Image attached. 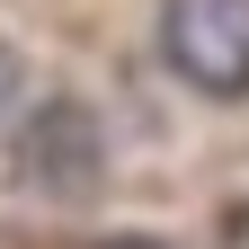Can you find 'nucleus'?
<instances>
[{
	"mask_svg": "<svg viewBox=\"0 0 249 249\" xmlns=\"http://www.w3.org/2000/svg\"><path fill=\"white\" fill-rule=\"evenodd\" d=\"M160 53L205 98H249V0H169Z\"/></svg>",
	"mask_w": 249,
	"mask_h": 249,
	"instance_id": "obj_1",
	"label": "nucleus"
},
{
	"mask_svg": "<svg viewBox=\"0 0 249 249\" xmlns=\"http://www.w3.org/2000/svg\"><path fill=\"white\" fill-rule=\"evenodd\" d=\"M27 178H45V187H62V196H80V187L89 178H98V124H89L80 107H53V116H36V124H27Z\"/></svg>",
	"mask_w": 249,
	"mask_h": 249,
	"instance_id": "obj_2",
	"label": "nucleus"
},
{
	"mask_svg": "<svg viewBox=\"0 0 249 249\" xmlns=\"http://www.w3.org/2000/svg\"><path fill=\"white\" fill-rule=\"evenodd\" d=\"M223 249H249V205H231V213H223Z\"/></svg>",
	"mask_w": 249,
	"mask_h": 249,
	"instance_id": "obj_3",
	"label": "nucleus"
},
{
	"mask_svg": "<svg viewBox=\"0 0 249 249\" xmlns=\"http://www.w3.org/2000/svg\"><path fill=\"white\" fill-rule=\"evenodd\" d=\"M9 98H18V53L0 45V107H9Z\"/></svg>",
	"mask_w": 249,
	"mask_h": 249,
	"instance_id": "obj_4",
	"label": "nucleus"
},
{
	"mask_svg": "<svg viewBox=\"0 0 249 249\" xmlns=\"http://www.w3.org/2000/svg\"><path fill=\"white\" fill-rule=\"evenodd\" d=\"M107 249H160V240H134V231H124V240H107Z\"/></svg>",
	"mask_w": 249,
	"mask_h": 249,
	"instance_id": "obj_5",
	"label": "nucleus"
}]
</instances>
